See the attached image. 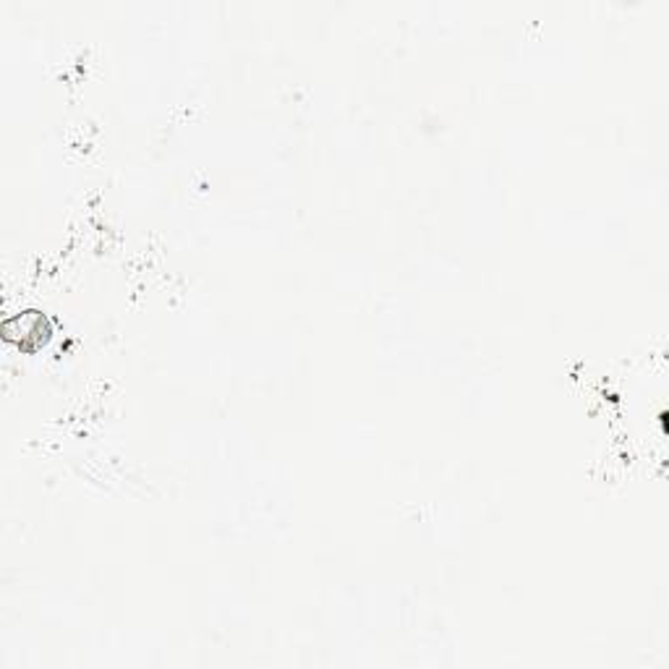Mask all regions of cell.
I'll return each instance as SVG.
<instances>
[{"instance_id": "cell-1", "label": "cell", "mask_w": 669, "mask_h": 669, "mask_svg": "<svg viewBox=\"0 0 669 669\" xmlns=\"http://www.w3.org/2000/svg\"><path fill=\"white\" fill-rule=\"evenodd\" d=\"M0 333H3V340L11 343V346L32 350L48 343L50 322L42 311H18V314L9 317V320L0 324Z\"/></svg>"}]
</instances>
